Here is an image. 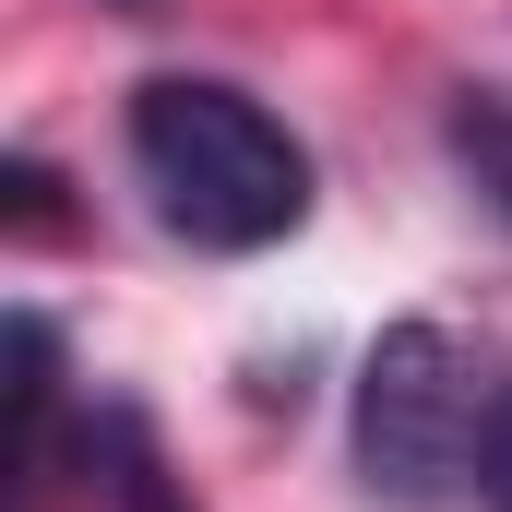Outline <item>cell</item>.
I'll list each match as a JSON object with an SVG mask.
<instances>
[{"instance_id": "cell-3", "label": "cell", "mask_w": 512, "mask_h": 512, "mask_svg": "<svg viewBox=\"0 0 512 512\" xmlns=\"http://www.w3.org/2000/svg\"><path fill=\"white\" fill-rule=\"evenodd\" d=\"M453 155H465V179H477V203L512 227V84H453Z\"/></svg>"}, {"instance_id": "cell-2", "label": "cell", "mask_w": 512, "mask_h": 512, "mask_svg": "<svg viewBox=\"0 0 512 512\" xmlns=\"http://www.w3.org/2000/svg\"><path fill=\"white\" fill-rule=\"evenodd\" d=\"M489 346L441 322H393L358 370V477L393 512H441L477 477V417H489Z\"/></svg>"}, {"instance_id": "cell-4", "label": "cell", "mask_w": 512, "mask_h": 512, "mask_svg": "<svg viewBox=\"0 0 512 512\" xmlns=\"http://www.w3.org/2000/svg\"><path fill=\"white\" fill-rule=\"evenodd\" d=\"M477 512H512V358L489 370V417H477V477H465Z\"/></svg>"}, {"instance_id": "cell-1", "label": "cell", "mask_w": 512, "mask_h": 512, "mask_svg": "<svg viewBox=\"0 0 512 512\" xmlns=\"http://www.w3.org/2000/svg\"><path fill=\"white\" fill-rule=\"evenodd\" d=\"M131 179L191 251H274L310 215V155L262 96L215 72H155L131 84Z\"/></svg>"}, {"instance_id": "cell-5", "label": "cell", "mask_w": 512, "mask_h": 512, "mask_svg": "<svg viewBox=\"0 0 512 512\" xmlns=\"http://www.w3.org/2000/svg\"><path fill=\"white\" fill-rule=\"evenodd\" d=\"M120 12H155V0H120Z\"/></svg>"}]
</instances>
